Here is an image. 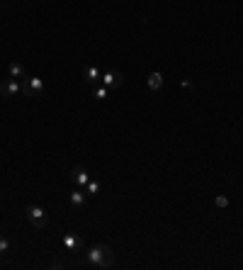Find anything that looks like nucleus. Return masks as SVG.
<instances>
[{
	"label": "nucleus",
	"mask_w": 243,
	"mask_h": 270,
	"mask_svg": "<svg viewBox=\"0 0 243 270\" xmlns=\"http://www.w3.org/2000/svg\"><path fill=\"white\" fill-rule=\"evenodd\" d=\"M83 266H88V268H112L115 266V251L107 244L90 246V248H85Z\"/></svg>",
	"instance_id": "f257e3e1"
},
{
	"label": "nucleus",
	"mask_w": 243,
	"mask_h": 270,
	"mask_svg": "<svg viewBox=\"0 0 243 270\" xmlns=\"http://www.w3.org/2000/svg\"><path fill=\"white\" fill-rule=\"evenodd\" d=\"M24 217L37 226V229H44L47 224H49V217H47V212L42 209V207H37V204H27L24 207Z\"/></svg>",
	"instance_id": "f03ea898"
},
{
	"label": "nucleus",
	"mask_w": 243,
	"mask_h": 270,
	"mask_svg": "<svg viewBox=\"0 0 243 270\" xmlns=\"http://www.w3.org/2000/svg\"><path fill=\"white\" fill-rule=\"evenodd\" d=\"M20 93H22V83H20V80L7 78V80L0 83V95H2V98H15V95H20Z\"/></svg>",
	"instance_id": "7ed1b4c3"
},
{
	"label": "nucleus",
	"mask_w": 243,
	"mask_h": 270,
	"mask_svg": "<svg viewBox=\"0 0 243 270\" xmlns=\"http://www.w3.org/2000/svg\"><path fill=\"white\" fill-rule=\"evenodd\" d=\"M22 90H24V95H39L44 90V80L42 78H24Z\"/></svg>",
	"instance_id": "20e7f679"
},
{
	"label": "nucleus",
	"mask_w": 243,
	"mask_h": 270,
	"mask_svg": "<svg viewBox=\"0 0 243 270\" xmlns=\"http://www.w3.org/2000/svg\"><path fill=\"white\" fill-rule=\"evenodd\" d=\"M100 80H102V85H107V88H120L122 83H124V75L117 73V71H105Z\"/></svg>",
	"instance_id": "39448f33"
},
{
	"label": "nucleus",
	"mask_w": 243,
	"mask_h": 270,
	"mask_svg": "<svg viewBox=\"0 0 243 270\" xmlns=\"http://www.w3.org/2000/svg\"><path fill=\"white\" fill-rule=\"evenodd\" d=\"M71 175H73V183H75L78 188H83V190H85V185L90 183V175H88V171H85L83 166H75V168L71 171Z\"/></svg>",
	"instance_id": "423d86ee"
},
{
	"label": "nucleus",
	"mask_w": 243,
	"mask_h": 270,
	"mask_svg": "<svg viewBox=\"0 0 243 270\" xmlns=\"http://www.w3.org/2000/svg\"><path fill=\"white\" fill-rule=\"evenodd\" d=\"M100 78H102V71H100L97 66H85L83 68V80H85L88 85H95Z\"/></svg>",
	"instance_id": "0eeeda50"
},
{
	"label": "nucleus",
	"mask_w": 243,
	"mask_h": 270,
	"mask_svg": "<svg viewBox=\"0 0 243 270\" xmlns=\"http://www.w3.org/2000/svg\"><path fill=\"white\" fill-rule=\"evenodd\" d=\"M68 200H71V204L73 207H83V204L88 202V193L80 188V190H73L71 195H68Z\"/></svg>",
	"instance_id": "6e6552de"
},
{
	"label": "nucleus",
	"mask_w": 243,
	"mask_h": 270,
	"mask_svg": "<svg viewBox=\"0 0 243 270\" xmlns=\"http://www.w3.org/2000/svg\"><path fill=\"white\" fill-rule=\"evenodd\" d=\"M7 73H10V78H15V80H22V78H27V73H24V66H22V64H17V61H12V64L7 66Z\"/></svg>",
	"instance_id": "1a4fd4ad"
},
{
	"label": "nucleus",
	"mask_w": 243,
	"mask_h": 270,
	"mask_svg": "<svg viewBox=\"0 0 243 270\" xmlns=\"http://www.w3.org/2000/svg\"><path fill=\"white\" fill-rule=\"evenodd\" d=\"M148 88H151V90H161V88H163V75H161L158 71H153V73L148 75Z\"/></svg>",
	"instance_id": "9d476101"
},
{
	"label": "nucleus",
	"mask_w": 243,
	"mask_h": 270,
	"mask_svg": "<svg viewBox=\"0 0 243 270\" xmlns=\"http://www.w3.org/2000/svg\"><path fill=\"white\" fill-rule=\"evenodd\" d=\"M63 246H66V251H75V248L80 246V241H78L75 234H66V236H63Z\"/></svg>",
	"instance_id": "9b49d317"
},
{
	"label": "nucleus",
	"mask_w": 243,
	"mask_h": 270,
	"mask_svg": "<svg viewBox=\"0 0 243 270\" xmlns=\"http://www.w3.org/2000/svg\"><path fill=\"white\" fill-rule=\"evenodd\" d=\"M107 93H110V88H107V85H97L93 95H95V100H105V98H107Z\"/></svg>",
	"instance_id": "f8f14e48"
},
{
	"label": "nucleus",
	"mask_w": 243,
	"mask_h": 270,
	"mask_svg": "<svg viewBox=\"0 0 243 270\" xmlns=\"http://www.w3.org/2000/svg\"><path fill=\"white\" fill-rule=\"evenodd\" d=\"M85 193H88V197H90V195H97V193H100V183H97V180H90V183L85 185Z\"/></svg>",
	"instance_id": "ddd939ff"
},
{
	"label": "nucleus",
	"mask_w": 243,
	"mask_h": 270,
	"mask_svg": "<svg viewBox=\"0 0 243 270\" xmlns=\"http://www.w3.org/2000/svg\"><path fill=\"white\" fill-rule=\"evenodd\" d=\"M7 251H10V241H7L5 234H0V256H5Z\"/></svg>",
	"instance_id": "4468645a"
},
{
	"label": "nucleus",
	"mask_w": 243,
	"mask_h": 270,
	"mask_svg": "<svg viewBox=\"0 0 243 270\" xmlns=\"http://www.w3.org/2000/svg\"><path fill=\"white\" fill-rule=\"evenodd\" d=\"M214 204H217L219 209H224V207H229V197H226V195H217V197H214Z\"/></svg>",
	"instance_id": "2eb2a0df"
},
{
	"label": "nucleus",
	"mask_w": 243,
	"mask_h": 270,
	"mask_svg": "<svg viewBox=\"0 0 243 270\" xmlns=\"http://www.w3.org/2000/svg\"><path fill=\"white\" fill-rule=\"evenodd\" d=\"M66 266H68V263H66V261H61V258H54V261L49 263V268H66Z\"/></svg>",
	"instance_id": "dca6fc26"
}]
</instances>
